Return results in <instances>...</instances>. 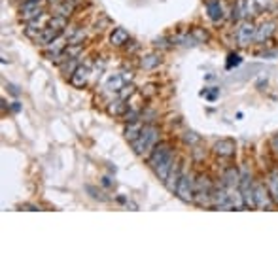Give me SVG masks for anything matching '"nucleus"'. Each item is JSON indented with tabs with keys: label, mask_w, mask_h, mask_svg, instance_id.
Returning <instances> with one entry per match:
<instances>
[{
	"label": "nucleus",
	"mask_w": 278,
	"mask_h": 278,
	"mask_svg": "<svg viewBox=\"0 0 278 278\" xmlns=\"http://www.w3.org/2000/svg\"><path fill=\"white\" fill-rule=\"evenodd\" d=\"M159 129L157 125H154V123H144V127H142V133L138 134V138L131 142V148H133V152L136 155H146V154H150L155 144L159 142Z\"/></svg>",
	"instance_id": "1"
},
{
	"label": "nucleus",
	"mask_w": 278,
	"mask_h": 278,
	"mask_svg": "<svg viewBox=\"0 0 278 278\" xmlns=\"http://www.w3.org/2000/svg\"><path fill=\"white\" fill-rule=\"evenodd\" d=\"M172 154H174V150H172L170 142H161V140H159L157 144H155V148L148 154L146 163H148V167H150V169L155 170L159 165H163V163H165Z\"/></svg>",
	"instance_id": "2"
},
{
	"label": "nucleus",
	"mask_w": 278,
	"mask_h": 278,
	"mask_svg": "<svg viewBox=\"0 0 278 278\" xmlns=\"http://www.w3.org/2000/svg\"><path fill=\"white\" fill-rule=\"evenodd\" d=\"M195 184H197V180H195L193 172H184V176L178 182V187H176L174 195L180 201H184V203H191L195 199Z\"/></svg>",
	"instance_id": "3"
},
{
	"label": "nucleus",
	"mask_w": 278,
	"mask_h": 278,
	"mask_svg": "<svg viewBox=\"0 0 278 278\" xmlns=\"http://www.w3.org/2000/svg\"><path fill=\"white\" fill-rule=\"evenodd\" d=\"M44 2L46 0H23V4L19 8V13H21V19H23L25 23L44 15V8H42Z\"/></svg>",
	"instance_id": "4"
},
{
	"label": "nucleus",
	"mask_w": 278,
	"mask_h": 278,
	"mask_svg": "<svg viewBox=\"0 0 278 278\" xmlns=\"http://www.w3.org/2000/svg\"><path fill=\"white\" fill-rule=\"evenodd\" d=\"M212 199V189H210V182L206 176H201L195 184V203L199 206H208Z\"/></svg>",
	"instance_id": "5"
},
{
	"label": "nucleus",
	"mask_w": 278,
	"mask_h": 278,
	"mask_svg": "<svg viewBox=\"0 0 278 278\" xmlns=\"http://www.w3.org/2000/svg\"><path fill=\"white\" fill-rule=\"evenodd\" d=\"M68 46H70V44H68L66 34H61V36H57L51 44H48V46L44 48V55H46L49 61H55Z\"/></svg>",
	"instance_id": "6"
},
{
	"label": "nucleus",
	"mask_w": 278,
	"mask_h": 278,
	"mask_svg": "<svg viewBox=\"0 0 278 278\" xmlns=\"http://www.w3.org/2000/svg\"><path fill=\"white\" fill-rule=\"evenodd\" d=\"M182 176H184V163H182V161H174V165H172V169H170L169 178L165 180V187L169 189L170 193H174V191H176L178 182H180Z\"/></svg>",
	"instance_id": "7"
},
{
	"label": "nucleus",
	"mask_w": 278,
	"mask_h": 278,
	"mask_svg": "<svg viewBox=\"0 0 278 278\" xmlns=\"http://www.w3.org/2000/svg\"><path fill=\"white\" fill-rule=\"evenodd\" d=\"M89 76H91V64L89 62H84V64H80L74 74L70 76V84L74 87H78V89H82L85 84H87V80H89Z\"/></svg>",
	"instance_id": "8"
},
{
	"label": "nucleus",
	"mask_w": 278,
	"mask_h": 278,
	"mask_svg": "<svg viewBox=\"0 0 278 278\" xmlns=\"http://www.w3.org/2000/svg\"><path fill=\"white\" fill-rule=\"evenodd\" d=\"M129 32L125 31V29H121V27H116L114 31H112V34H110V44L112 46H116V48H123V46H127L129 44Z\"/></svg>",
	"instance_id": "9"
},
{
	"label": "nucleus",
	"mask_w": 278,
	"mask_h": 278,
	"mask_svg": "<svg viewBox=\"0 0 278 278\" xmlns=\"http://www.w3.org/2000/svg\"><path fill=\"white\" fill-rule=\"evenodd\" d=\"M61 34H62V31H59V29L46 27V29H44V31L40 32V36H38L34 42H36L38 46H44V48H46L48 44H51V42H53V40H55L57 36H61Z\"/></svg>",
	"instance_id": "10"
},
{
	"label": "nucleus",
	"mask_w": 278,
	"mask_h": 278,
	"mask_svg": "<svg viewBox=\"0 0 278 278\" xmlns=\"http://www.w3.org/2000/svg\"><path fill=\"white\" fill-rule=\"evenodd\" d=\"M142 127H144V121L138 120V121H133V123H127V127H125V138L129 140V142H133L138 138V134L142 133Z\"/></svg>",
	"instance_id": "11"
},
{
	"label": "nucleus",
	"mask_w": 278,
	"mask_h": 278,
	"mask_svg": "<svg viewBox=\"0 0 278 278\" xmlns=\"http://www.w3.org/2000/svg\"><path fill=\"white\" fill-rule=\"evenodd\" d=\"M161 61H163V57H161L159 53H148V55H144V57L140 59V68H144V70H154V68H157L159 64H161Z\"/></svg>",
	"instance_id": "12"
},
{
	"label": "nucleus",
	"mask_w": 278,
	"mask_h": 278,
	"mask_svg": "<svg viewBox=\"0 0 278 278\" xmlns=\"http://www.w3.org/2000/svg\"><path fill=\"white\" fill-rule=\"evenodd\" d=\"M129 110V100H123V98H116L108 104V114L110 116H123L125 112Z\"/></svg>",
	"instance_id": "13"
},
{
	"label": "nucleus",
	"mask_w": 278,
	"mask_h": 278,
	"mask_svg": "<svg viewBox=\"0 0 278 278\" xmlns=\"http://www.w3.org/2000/svg\"><path fill=\"white\" fill-rule=\"evenodd\" d=\"M76 8H78V6L74 4L72 0H59V4L55 6V13H57V15H62V17H70Z\"/></svg>",
	"instance_id": "14"
},
{
	"label": "nucleus",
	"mask_w": 278,
	"mask_h": 278,
	"mask_svg": "<svg viewBox=\"0 0 278 278\" xmlns=\"http://www.w3.org/2000/svg\"><path fill=\"white\" fill-rule=\"evenodd\" d=\"M214 152L218 154V155H223V157H229L235 154V144L231 142V140H219L218 144L214 146Z\"/></svg>",
	"instance_id": "15"
},
{
	"label": "nucleus",
	"mask_w": 278,
	"mask_h": 278,
	"mask_svg": "<svg viewBox=\"0 0 278 278\" xmlns=\"http://www.w3.org/2000/svg\"><path fill=\"white\" fill-rule=\"evenodd\" d=\"M206 12H208V15H210L212 21L221 19V6H219V0H206Z\"/></svg>",
	"instance_id": "16"
},
{
	"label": "nucleus",
	"mask_w": 278,
	"mask_h": 278,
	"mask_svg": "<svg viewBox=\"0 0 278 278\" xmlns=\"http://www.w3.org/2000/svg\"><path fill=\"white\" fill-rule=\"evenodd\" d=\"M82 62H80V59H72V61H64L62 64H59V68H61V72L64 74V76H72L74 70L80 66Z\"/></svg>",
	"instance_id": "17"
},
{
	"label": "nucleus",
	"mask_w": 278,
	"mask_h": 278,
	"mask_svg": "<svg viewBox=\"0 0 278 278\" xmlns=\"http://www.w3.org/2000/svg\"><path fill=\"white\" fill-rule=\"evenodd\" d=\"M85 40V31L84 29H80V27H76V31L72 32V36L68 38V44H84Z\"/></svg>",
	"instance_id": "18"
},
{
	"label": "nucleus",
	"mask_w": 278,
	"mask_h": 278,
	"mask_svg": "<svg viewBox=\"0 0 278 278\" xmlns=\"http://www.w3.org/2000/svg\"><path fill=\"white\" fill-rule=\"evenodd\" d=\"M254 27L252 25H242L241 31H239V38H241V42H246L248 38H252V34H254V31H252Z\"/></svg>",
	"instance_id": "19"
},
{
	"label": "nucleus",
	"mask_w": 278,
	"mask_h": 278,
	"mask_svg": "<svg viewBox=\"0 0 278 278\" xmlns=\"http://www.w3.org/2000/svg\"><path fill=\"white\" fill-rule=\"evenodd\" d=\"M255 205L257 206H265L267 205V193L261 189V187H257V189H255Z\"/></svg>",
	"instance_id": "20"
},
{
	"label": "nucleus",
	"mask_w": 278,
	"mask_h": 278,
	"mask_svg": "<svg viewBox=\"0 0 278 278\" xmlns=\"http://www.w3.org/2000/svg\"><path fill=\"white\" fill-rule=\"evenodd\" d=\"M269 185H271V191H273V197L278 201V174H271V182H269Z\"/></svg>",
	"instance_id": "21"
},
{
	"label": "nucleus",
	"mask_w": 278,
	"mask_h": 278,
	"mask_svg": "<svg viewBox=\"0 0 278 278\" xmlns=\"http://www.w3.org/2000/svg\"><path fill=\"white\" fill-rule=\"evenodd\" d=\"M87 191L91 193V197H93V199H98V201H108V199L104 197V193H100V191H97V189H95L93 185H87Z\"/></svg>",
	"instance_id": "22"
},
{
	"label": "nucleus",
	"mask_w": 278,
	"mask_h": 278,
	"mask_svg": "<svg viewBox=\"0 0 278 278\" xmlns=\"http://www.w3.org/2000/svg\"><path fill=\"white\" fill-rule=\"evenodd\" d=\"M170 44H172V40H169V38H165V36H161V38H157L155 40V46H161L163 49H169L170 48Z\"/></svg>",
	"instance_id": "23"
},
{
	"label": "nucleus",
	"mask_w": 278,
	"mask_h": 278,
	"mask_svg": "<svg viewBox=\"0 0 278 278\" xmlns=\"http://www.w3.org/2000/svg\"><path fill=\"white\" fill-rule=\"evenodd\" d=\"M184 142H185V144H197V142H199V136L195 133H185L184 134Z\"/></svg>",
	"instance_id": "24"
},
{
	"label": "nucleus",
	"mask_w": 278,
	"mask_h": 278,
	"mask_svg": "<svg viewBox=\"0 0 278 278\" xmlns=\"http://www.w3.org/2000/svg\"><path fill=\"white\" fill-rule=\"evenodd\" d=\"M191 34H193V38L197 40V42H203V40H206V38H208V36H206V32L203 34V32H201V31H197V29H195Z\"/></svg>",
	"instance_id": "25"
},
{
	"label": "nucleus",
	"mask_w": 278,
	"mask_h": 278,
	"mask_svg": "<svg viewBox=\"0 0 278 278\" xmlns=\"http://www.w3.org/2000/svg\"><path fill=\"white\" fill-rule=\"evenodd\" d=\"M154 93H155V87H154V85H148L146 91H142V97H152Z\"/></svg>",
	"instance_id": "26"
},
{
	"label": "nucleus",
	"mask_w": 278,
	"mask_h": 278,
	"mask_svg": "<svg viewBox=\"0 0 278 278\" xmlns=\"http://www.w3.org/2000/svg\"><path fill=\"white\" fill-rule=\"evenodd\" d=\"M138 48H140V46H138L136 42H133V46H131V48L127 46V53H133V51H136V49H138Z\"/></svg>",
	"instance_id": "27"
},
{
	"label": "nucleus",
	"mask_w": 278,
	"mask_h": 278,
	"mask_svg": "<svg viewBox=\"0 0 278 278\" xmlns=\"http://www.w3.org/2000/svg\"><path fill=\"white\" fill-rule=\"evenodd\" d=\"M21 208H25V210H40V206H36V205H25V206H21Z\"/></svg>",
	"instance_id": "28"
},
{
	"label": "nucleus",
	"mask_w": 278,
	"mask_h": 278,
	"mask_svg": "<svg viewBox=\"0 0 278 278\" xmlns=\"http://www.w3.org/2000/svg\"><path fill=\"white\" fill-rule=\"evenodd\" d=\"M12 110H13V112H19V110H21L19 102H13V104H12Z\"/></svg>",
	"instance_id": "29"
},
{
	"label": "nucleus",
	"mask_w": 278,
	"mask_h": 278,
	"mask_svg": "<svg viewBox=\"0 0 278 278\" xmlns=\"http://www.w3.org/2000/svg\"><path fill=\"white\" fill-rule=\"evenodd\" d=\"M102 184H104V185H112V182H110V178H106V176L102 178Z\"/></svg>",
	"instance_id": "30"
}]
</instances>
